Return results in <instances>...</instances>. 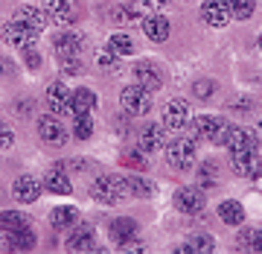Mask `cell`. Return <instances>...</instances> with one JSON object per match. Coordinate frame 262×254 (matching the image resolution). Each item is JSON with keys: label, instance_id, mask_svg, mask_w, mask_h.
Wrapping results in <instances>:
<instances>
[{"label": "cell", "instance_id": "12", "mask_svg": "<svg viewBox=\"0 0 262 254\" xmlns=\"http://www.w3.org/2000/svg\"><path fill=\"white\" fill-rule=\"evenodd\" d=\"M175 207L184 213H198V210H204V193L195 187H181L175 193Z\"/></svg>", "mask_w": 262, "mask_h": 254}, {"label": "cell", "instance_id": "45", "mask_svg": "<svg viewBox=\"0 0 262 254\" xmlns=\"http://www.w3.org/2000/svg\"><path fill=\"white\" fill-rule=\"evenodd\" d=\"M236 111H251V103H236Z\"/></svg>", "mask_w": 262, "mask_h": 254}, {"label": "cell", "instance_id": "13", "mask_svg": "<svg viewBox=\"0 0 262 254\" xmlns=\"http://www.w3.org/2000/svg\"><path fill=\"white\" fill-rule=\"evenodd\" d=\"M70 91H67V85L64 82H53L47 88V105H50V111L53 114H67L70 111Z\"/></svg>", "mask_w": 262, "mask_h": 254}, {"label": "cell", "instance_id": "39", "mask_svg": "<svg viewBox=\"0 0 262 254\" xmlns=\"http://www.w3.org/2000/svg\"><path fill=\"white\" fill-rule=\"evenodd\" d=\"M120 251H146V248H143V243H140V240H134V237H128V240H122V243H120Z\"/></svg>", "mask_w": 262, "mask_h": 254}, {"label": "cell", "instance_id": "23", "mask_svg": "<svg viewBox=\"0 0 262 254\" xmlns=\"http://www.w3.org/2000/svg\"><path fill=\"white\" fill-rule=\"evenodd\" d=\"M20 228H29V217L27 213H18V210H3L0 213V231H20Z\"/></svg>", "mask_w": 262, "mask_h": 254}, {"label": "cell", "instance_id": "42", "mask_svg": "<svg viewBox=\"0 0 262 254\" xmlns=\"http://www.w3.org/2000/svg\"><path fill=\"white\" fill-rule=\"evenodd\" d=\"M122 164H131V167H143L140 155H122Z\"/></svg>", "mask_w": 262, "mask_h": 254}, {"label": "cell", "instance_id": "43", "mask_svg": "<svg viewBox=\"0 0 262 254\" xmlns=\"http://www.w3.org/2000/svg\"><path fill=\"white\" fill-rule=\"evenodd\" d=\"M143 3H146L149 9H155V12H158V9H163V6H166L169 0H143Z\"/></svg>", "mask_w": 262, "mask_h": 254}, {"label": "cell", "instance_id": "18", "mask_svg": "<svg viewBox=\"0 0 262 254\" xmlns=\"http://www.w3.org/2000/svg\"><path fill=\"white\" fill-rule=\"evenodd\" d=\"M143 32L151 38V41H166L169 38V21L158 12H151L149 18H143Z\"/></svg>", "mask_w": 262, "mask_h": 254}, {"label": "cell", "instance_id": "8", "mask_svg": "<svg viewBox=\"0 0 262 254\" xmlns=\"http://www.w3.org/2000/svg\"><path fill=\"white\" fill-rule=\"evenodd\" d=\"M38 134H41L50 146H64L67 143V129L56 114H44V117L38 120Z\"/></svg>", "mask_w": 262, "mask_h": 254}, {"label": "cell", "instance_id": "32", "mask_svg": "<svg viewBox=\"0 0 262 254\" xmlns=\"http://www.w3.org/2000/svg\"><path fill=\"white\" fill-rule=\"evenodd\" d=\"M73 134L79 141H88L91 134H94V120L88 117V114H76V126H73Z\"/></svg>", "mask_w": 262, "mask_h": 254}, {"label": "cell", "instance_id": "20", "mask_svg": "<svg viewBox=\"0 0 262 254\" xmlns=\"http://www.w3.org/2000/svg\"><path fill=\"white\" fill-rule=\"evenodd\" d=\"M94 105H96V94L91 88H76L73 96H70V111L76 114H88Z\"/></svg>", "mask_w": 262, "mask_h": 254}, {"label": "cell", "instance_id": "9", "mask_svg": "<svg viewBox=\"0 0 262 254\" xmlns=\"http://www.w3.org/2000/svg\"><path fill=\"white\" fill-rule=\"evenodd\" d=\"M134 79H137V85H143L146 91H158L160 85H163V70H160L155 62H137V65H134Z\"/></svg>", "mask_w": 262, "mask_h": 254}, {"label": "cell", "instance_id": "28", "mask_svg": "<svg viewBox=\"0 0 262 254\" xmlns=\"http://www.w3.org/2000/svg\"><path fill=\"white\" fill-rule=\"evenodd\" d=\"M9 245L12 248H18V251H29L32 245H35V237L29 228H20V231H9Z\"/></svg>", "mask_w": 262, "mask_h": 254}, {"label": "cell", "instance_id": "27", "mask_svg": "<svg viewBox=\"0 0 262 254\" xmlns=\"http://www.w3.org/2000/svg\"><path fill=\"white\" fill-rule=\"evenodd\" d=\"M84 41L79 35H73V32H61V35H56V50L58 53H82Z\"/></svg>", "mask_w": 262, "mask_h": 254}, {"label": "cell", "instance_id": "2", "mask_svg": "<svg viewBox=\"0 0 262 254\" xmlns=\"http://www.w3.org/2000/svg\"><path fill=\"white\" fill-rule=\"evenodd\" d=\"M120 103H122V108H125V114L143 117V114L151 111V91H146L143 85H128V88H122Z\"/></svg>", "mask_w": 262, "mask_h": 254}, {"label": "cell", "instance_id": "3", "mask_svg": "<svg viewBox=\"0 0 262 254\" xmlns=\"http://www.w3.org/2000/svg\"><path fill=\"white\" fill-rule=\"evenodd\" d=\"M166 161L172 169H181V172H187V169L195 167V143L189 141V138H178V141H172L166 146Z\"/></svg>", "mask_w": 262, "mask_h": 254}, {"label": "cell", "instance_id": "22", "mask_svg": "<svg viewBox=\"0 0 262 254\" xmlns=\"http://www.w3.org/2000/svg\"><path fill=\"white\" fill-rule=\"evenodd\" d=\"M122 184H125V193H131V196H140V199H146V196H151V193H155V184H151L149 179H143V175H125V179H122Z\"/></svg>", "mask_w": 262, "mask_h": 254}, {"label": "cell", "instance_id": "30", "mask_svg": "<svg viewBox=\"0 0 262 254\" xmlns=\"http://www.w3.org/2000/svg\"><path fill=\"white\" fill-rule=\"evenodd\" d=\"M227 9H230V18L248 21L253 15V0H227Z\"/></svg>", "mask_w": 262, "mask_h": 254}, {"label": "cell", "instance_id": "19", "mask_svg": "<svg viewBox=\"0 0 262 254\" xmlns=\"http://www.w3.org/2000/svg\"><path fill=\"white\" fill-rule=\"evenodd\" d=\"M18 21L20 24H27L29 29H35V32H41V29L47 27V12L44 9H35V6H24V9H18Z\"/></svg>", "mask_w": 262, "mask_h": 254}, {"label": "cell", "instance_id": "21", "mask_svg": "<svg viewBox=\"0 0 262 254\" xmlns=\"http://www.w3.org/2000/svg\"><path fill=\"white\" fill-rule=\"evenodd\" d=\"M219 217L225 219L227 225H242L245 222V207L233 199H225L222 205H219Z\"/></svg>", "mask_w": 262, "mask_h": 254}, {"label": "cell", "instance_id": "14", "mask_svg": "<svg viewBox=\"0 0 262 254\" xmlns=\"http://www.w3.org/2000/svg\"><path fill=\"white\" fill-rule=\"evenodd\" d=\"M225 146L230 152H245V149H256V138H253L248 129H236V126H227L225 134Z\"/></svg>", "mask_w": 262, "mask_h": 254}, {"label": "cell", "instance_id": "34", "mask_svg": "<svg viewBox=\"0 0 262 254\" xmlns=\"http://www.w3.org/2000/svg\"><path fill=\"white\" fill-rule=\"evenodd\" d=\"M111 47L117 56H131V50H134V44H131L128 35H111Z\"/></svg>", "mask_w": 262, "mask_h": 254}, {"label": "cell", "instance_id": "7", "mask_svg": "<svg viewBox=\"0 0 262 254\" xmlns=\"http://www.w3.org/2000/svg\"><path fill=\"white\" fill-rule=\"evenodd\" d=\"M47 18L58 27H70L79 21V3L76 0H47Z\"/></svg>", "mask_w": 262, "mask_h": 254}, {"label": "cell", "instance_id": "29", "mask_svg": "<svg viewBox=\"0 0 262 254\" xmlns=\"http://www.w3.org/2000/svg\"><path fill=\"white\" fill-rule=\"evenodd\" d=\"M108 18L114 24H134V21H140V12L134 9V6H114Z\"/></svg>", "mask_w": 262, "mask_h": 254}, {"label": "cell", "instance_id": "11", "mask_svg": "<svg viewBox=\"0 0 262 254\" xmlns=\"http://www.w3.org/2000/svg\"><path fill=\"white\" fill-rule=\"evenodd\" d=\"M201 18L210 27H225L230 21V9H227V0H204L201 3Z\"/></svg>", "mask_w": 262, "mask_h": 254}, {"label": "cell", "instance_id": "16", "mask_svg": "<svg viewBox=\"0 0 262 254\" xmlns=\"http://www.w3.org/2000/svg\"><path fill=\"white\" fill-rule=\"evenodd\" d=\"M163 143H166V126H158V123H151L140 132V149L143 152H158L163 149Z\"/></svg>", "mask_w": 262, "mask_h": 254}, {"label": "cell", "instance_id": "17", "mask_svg": "<svg viewBox=\"0 0 262 254\" xmlns=\"http://www.w3.org/2000/svg\"><path fill=\"white\" fill-rule=\"evenodd\" d=\"M94 245H96V237H94V228L91 225L76 228L73 234L67 237V248L70 251H94Z\"/></svg>", "mask_w": 262, "mask_h": 254}, {"label": "cell", "instance_id": "6", "mask_svg": "<svg viewBox=\"0 0 262 254\" xmlns=\"http://www.w3.org/2000/svg\"><path fill=\"white\" fill-rule=\"evenodd\" d=\"M3 41H6L9 47L29 50L38 41V32H35V29H29L27 24H20V21L15 18V21H9V24L3 27Z\"/></svg>", "mask_w": 262, "mask_h": 254}, {"label": "cell", "instance_id": "31", "mask_svg": "<svg viewBox=\"0 0 262 254\" xmlns=\"http://www.w3.org/2000/svg\"><path fill=\"white\" fill-rule=\"evenodd\" d=\"M215 175H219V167H215V161H204L201 167H198V181H201V187H215Z\"/></svg>", "mask_w": 262, "mask_h": 254}, {"label": "cell", "instance_id": "26", "mask_svg": "<svg viewBox=\"0 0 262 254\" xmlns=\"http://www.w3.org/2000/svg\"><path fill=\"white\" fill-rule=\"evenodd\" d=\"M44 184H47V190H53L56 196H67V193L73 190V184H70V179H67L64 172H58V169H53V172H50Z\"/></svg>", "mask_w": 262, "mask_h": 254}, {"label": "cell", "instance_id": "38", "mask_svg": "<svg viewBox=\"0 0 262 254\" xmlns=\"http://www.w3.org/2000/svg\"><path fill=\"white\" fill-rule=\"evenodd\" d=\"M253 245H256V231H251V228H248V231H242V234H239V248H253Z\"/></svg>", "mask_w": 262, "mask_h": 254}, {"label": "cell", "instance_id": "15", "mask_svg": "<svg viewBox=\"0 0 262 254\" xmlns=\"http://www.w3.org/2000/svg\"><path fill=\"white\" fill-rule=\"evenodd\" d=\"M12 193H15L18 202L29 205V202H38L41 184H38V179H32V175H20V179H15V184H12Z\"/></svg>", "mask_w": 262, "mask_h": 254}, {"label": "cell", "instance_id": "46", "mask_svg": "<svg viewBox=\"0 0 262 254\" xmlns=\"http://www.w3.org/2000/svg\"><path fill=\"white\" fill-rule=\"evenodd\" d=\"M259 141H262V123H259Z\"/></svg>", "mask_w": 262, "mask_h": 254}, {"label": "cell", "instance_id": "33", "mask_svg": "<svg viewBox=\"0 0 262 254\" xmlns=\"http://www.w3.org/2000/svg\"><path fill=\"white\" fill-rule=\"evenodd\" d=\"M58 67H61L64 73H79V70H82L79 53H58Z\"/></svg>", "mask_w": 262, "mask_h": 254}, {"label": "cell", "instance_id": "44", "mask_svg": "<svg viewBox=\"0 0 262 254\" xmlns=\"http://www.w3.org/2000/svg\"><path fill=\"white\" fill-rule=\"evenodd\" d=\"M253 251H262V231H256V245H253Z\"/></svg>", "mask_w": 262, "mask_h": 254}, {"label": "cell", "instance_id": "37", "mask_svg": "<svg viewBox=\"0 0 262 254\" xmlns=\"http://www.w3.org/2000/svg\"><path fill=\"white\" fill-rule=\"evenodd\" d=\"M12 143H15V134L6 123H0V149H9Z\"/></svg>", "mask_w": 262, "mask_h": 254}, {"label": "cell", "instance_id": "35", "mask_svg": "<svg viewBox=\"0 0 262 254\" xmlns=\"http://www.w3.org/2000/svg\"><path fill=\"white\" fill-rule=\"evenodd\" d=\"M189 251H213V237L210 234H201V237H192V243H187Z\"/></svg>", "mask_w": 262, "mask_h": 254}, {"label": "cell", "instance_id": "40", "mask_svg": "<svg viewBox=\"0 0 262 254\" xmlns=\"http://www.w3.org/2000/svg\"><path fill=\"white\" fill-rule=\"evenodd\" d=\"M114 62H117L114 47H102V50H99V65H114Z\"/></svg>", "mask_w": 262, "mask_h": 254}, {"label": "cell", "instance_id": "36", "mask_svg": "<svg viewBox=\"0 0 262 254\" xmlns=\"http://www.w3.org/2000/svg\"><path fill=\"white\" fill-rule=\"evenodd\" d=\"M192 94L201 96V100H207V96L213 94V82H207V79H198V82L192 85Z\"/></svg>", "mask_w": 262, "mask_h": 254}, {"label": "cell", "instance_id": "47", "mask_svg": "<svg viewBox=\"0 0 262 254\" xmlns=\"http://www.w3.org/2000/svg\"><path fill=\"white\" fill-rule=\"evenodd\" d=\"M259 50H262V35H259Z\"/></svg>", "mask_w": 262, "mask_h": 254}, {"label": "cell", "instance_id": "10", "mask_svg": "<svg viewBox=\"0 0 262 254\" xmlns=\"http://www.w3.org/2000/svg\"><path fill=\"white\" fill-rule=\"evenodd\" d=\"M189 123V105L187 100H172L166 105V114H163V126L172 129V132H181V129H187Z\"/></svg>", "mask_w": 262, "mask_h": 254}, {"label": "cell", "instance_id": "24", "mask_svg": "<svg viewBox=\"0 0 262 254\" xmlns=\"http://www.w3.org/2000/svg\"><path fill=\"white\" fill-rule=\"evenodd\" d=\"M50 222H53V228H70L73 222H79V210L76 207H56L50 213Z\"/></svg>", "mask_w": 262, "mask_h": 254}, {"label": "cell", "instance_id": "5", "mask_svg": "<svg viewBox=\"0 0 262 254\" xmlns=\"http://www.w3.org/2000/svg\"><path fill=\"white\" fill-rule=\"evenodd\" d=\"M189 134L192 138H201V141H213V143H225V134H227V126L219 117H210V114H204V117H198L195 123H192V129H189Z\"/></svg>", "mask_w": 262, "mask_h": 254}, {"label": "cell", "instance_id": "41", "mask_svg": "<svg viewBox=\"0 0 262 254\" xmlns=\"http://www.w3.org/2000/svg\"><path fill=\"white\" fill-rule=\"evenodd\" d=\"M24 58H27V67H29V70H35V67H41V56H38V53H35L32 47L27 50V56H24Z\"/></svg>", "mask_w": 262, "mask_h": 254}, {"label": "cell", "instance_id": "4", "mask_svg": "<svg viewBox=\"0 0 262 254\" xmlns=\"http://www.w3.org/2000/svg\"><path fill=\"white\" fill-rule=\"evenodd\" d=\"M230 169L236 175L245 179H259L262 175V158L256 149H245V152H230Z\"/></svg>", "mask_w": 262, "mask_h": 254}, {"label": "cell", "instance_id": "1", "mask_svg": "<svg viewBox=\"0 0 262 254\" xmlns=\"http://www.w3.org/2000/svg\"><path fill=\"white\" fill-rule=\"evenodd\" d=\"M91 196L99 202V205H120L122 196H125V184L117 175H99V179L91 184Z\"/></svg>", "mask_w": 262, "mask_h": 254}, {"label": "cell", "instance_id": "25", "mask_svg": "<svg viewBox=\"0 0 262 254\" xmlns=\"http://www.w3.org/2000/svg\"><path fill=\"white\" fill-rule=\"evenodd\" d=\"M137 234V222L134 219H114L111 222V237L117 240V243H122V240H128V237H134Z\"/></svg>", "mask_w": 262, "mask_h": 254}, {"label": "cell", "instance_id": "48", "mask_svg": "<svg viewBox=\"0 0 262 254\" xmlns=\"http://www.w3.org/2000/svg\"><path fill=\"white\" fill-rule=\"evenodd\" d=\"M0 248H3V245H0Z\"/></svg>", "mask_w": 262, "mask_h": 254}]
</instances>
